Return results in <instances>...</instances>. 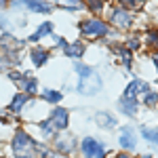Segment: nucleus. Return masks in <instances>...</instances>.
<instances>
[{"instance_id": "nucleus-5", "label": "nucleus", "mask_w": 158, "mask_h": 158, "mask_svg": "<svg viewBox=\"0 0 158 158\" xmlns=\"http://www.w3.org/2000/svg\"><path fill=\"white\" fill-rule=\"evenodd\" d=\"M68 120H70V116H68V110L63 108H55L53 110V114H51V124L53 127H57V129H65L68 127Z\"/></svg>"}, {"instance_id": "nucleus-11", "label": "nucleus", "mask_w": 158, "mask_h": 158, "mask_svg": "<svg viewBox=\"0 0 158 158\" xmlns=\"http://www.w3.org/2000/svg\"><path fill=\"white\" fill-rule=\"evenodd\" d=\"M120 110L124 114H129V116H133L135 112H137V99H131V97H122L120 99Z\"/></svg>"}, {"instance_id": "nucleus-9", "label": "nucleus", "mask_w": 158, "mask_h": 158, "mask_svg": "<svg viewBox=\"0 0 158 158\" xmlns=\"http://www.w3.org/2000/svg\"><path fill=\"white\" fill-rule=\"evenodd\" d=\"M139 93H148V85H146V82H141V80H133L131 85L127 86V91H124L122 97L135 99V95H139Z\"/></svg>"}, {"instance_id": "nucleus-3", "label": "nucleus", "mask_w": 158, "mask_h": 158, "mask_svg": "<svg viewBox=\"0 0 158 158\" xmlns=\"http://www.w3.org/2000/svg\"><path fill=\"white\" fill-rule=\"evenodd\" d=\"M80 32H82L85 36H103V34L108 32V25L101 23L99 19H91V21H82Z\"/></svg>"}, {"instance_id": "nucleus-17", "label": "nucleus", "mask_w": 158, "mask_h": 158, "mask_svg": "<svg viewBox=\"0 0 158 158\" xmlns=\"http://www.w3.org/2000/svg\"><path fill=\"white\" fill-rule=\"evenodd\" d=\"M25 101H27V95H25V93L17 95V97L11 101V112H21V106H23Z\"/></svg>"}, {"instance_id": "nucleus-26", "label": "nucleus", "mask_w": 158, "mask_h": 158, "mask_svg": "<svg viewBox=\"0 0 158 158\" xmlns=\"http://www.w3.org/2000/svg\"><path fill=\"white\" fill-rule=\"evenodd\" d=\"M148 42H150V44H158V34L156 32H150V34H148Z\"/></svg>"}, {"instance_id": "nucleus-7", "label": "nucleus", "mask_w": 158, "mask_h": 158, "mask_svg": "<svg viewBox=\"0 0 158 158\" xmlns=\"http://www.w3.org/2000/svg\"><path fill=\"white\" fill-rule=\"evenodd\" d=\"M131 21H133V19H131V15L124 11V9H116V11L112 13V23L118 25V27H122V30H124V27H129Z\"/></svg>"}, {"instance_id": "nucleus-21", "label": "nucleus", "mask_w": 158, "mask_h": 158, "mask_svg": "<svg viewBox=\"0 0 158 158\" xmlns=\"http://www.w3.org/2000/svg\"><path fill=\"white\" fill-rule=\"evenodd\" d=\"M141 133H143V137H146L150 143H156V146H158V131H152V129L143 127V129H141Z\"/></svg>"}, {"instance_id": "nucleus-20", "label": "nucleus", "mask_w": 158, "mask_h": 158, "mask_svg": "<svg viewBox=\"0 0 158 158\" xmlns=\"http://www.w3.org/2000/svg\"><path fill=\"white\" fill-rule=\"evenodd\" d=\"M57 4H61L63 9H72V11L82 9V2L80 0H57Z\"/></svg>"}, {"instance_id": "nucleus-27", "label": "nucleus", "mask_w": 158, "mask_h": 158, "mask_svg": "<svg viewBox=\"0 0 158 158\" xmlns=\"http://www.w3.org/2000/svg\"><path fill=\"white\" fill-rule=\"evenodd\" d=\"M89 4H91L93 11H99L101 9V0H89Z\"/></svg>"}, {"instance_id": "nucleus-28", "label": "nucleus", "mask_w": 158, "mask_h": 158, "mask_svg": "<svg viewBox=\"0 0 158 158\" xmlns=\"http://www.w3.org/2000/svg\"><path fill=\"white\" fill-rule=\"evenodd\" d=\"M139 47V40L137 38H131V42H129V49H137Z\"/></svg>"}, {"instance_id": "nucleus-32", "label": "nucleus", "mask_w": 158, "mask_h": 158, "mask_svg": "<svg viewBox=\"0 0 158 158\" xmlns=\"http://www.w3.org/2000/svg\"><path fill=\"white\" fill-rule=\"evenodd\" d=\"M141 158H150V156H141Z\"/></svg>"}, {"instance_id": "nucleus-15", "label": "nucleus", "mask_w": 158, "mask_h": 158, "mask_svg": "<svg viewBox=\"0 0 158 158\" xmlns=\"http://www.w3.org/2000/svg\"><path fill=\"white\" fill-rule=\"evenodd\" d=\"M19 85L23 86V91H27V93H36V89H38V82L34 78H21Z\"/></svg>"}, {"instance_id": "nucleus-24", "label": "nucleus", "mask_w": 158, "mask_h": 158, "mask_svg": "<svg viewBox=\"0 0 158 158\" xmlns=\"http://www.w3.org/2000/svg\"><path fill=\"white\" fill-rule=\"evenodd\" d=\"M143 101H146L148 108H152V106H156L158 95H156V93H150V91H148V93H146V99H143Z\"/></svg>"}, {"instance_id": "nucleus-12", "label": "nucleus", "mask_w": 158, "mask_h": 158, "mask_svg": "<svg viewBox=\"0 0 158 158\" xmlns=\"http://www.w3.org/2000/svg\"><path fill=\"white\" fill-rule=\"evenodd\" d=\"M51 32H53V23H42L36 30V34H32V36H30V40H32V42H36V40H40L42 36H47V34H51Z\"/></svg>"}, {"instance_id": "nucleus-2", "label": "nucleus", "mask_w": 158, "mask_h": 158, "mask_svg": "<svg viewBox=\"0 0 158 158\" xmlns=\"http://www.w3.org/2000/svg\"><path fill=\"white\" fill-rule=\"evenodd\" d=\"M13 150H15V152H17L21 158H27V156H30V152L34 150V141L30 139V135H27V133L17 131L15 141H13Z\"/></svg>"}, {"instance_id": "nucleus-31", "label": "nucleus", "mask_w": 158, "mask_h": 158, "mask_svg": "<svg viewBox=\"0 0 158 158\" xmlns=\"http://www.w3.org/2000/svg\"><path fill=\"white\" fill-rule=\"evenodd\" d=\"M4 4H6V0H0V6H4Z\"/></svg>"}, {"instance_id": "nucleus-14", "label": "nucleus", "mask_w": 158, "mask_h": 158, "mask_svg": "<svg viewBox=\"0 0 158 158\" xmlns=\"http://www.w3.org/2000/svg\"><path fill=\"white\" fill-rule=\"evenodd\" d=\"M118 4H120L122 9L137 11V9H141V6H143V0H118Z\"/></svg>"}, {"instance_id": "nucleus-23", "label": "nucleus", "mask_w": 158, "mask_h": 158, "mask_svg": "<svg viewBox=\"0 0 158 158\" xmlns=\"http://www.w3.org/2000/svg\"><path fill=\"white\" fill-rule=\"evenodd\" d=\"M118 55H120V61L124 63V65H131V51L129 49H120Z\"/></svg>"}, {"instance_id": "nucleus-25", "label": "nucleus", "mask_w": 158, "mask_h": 158, "mask_svg": "<svg viewBox=\"0 0 158 158\" xmlns=\"http://www.w3.org/2000/svg\"><path fill=\"white\" fill-rule=\"evenodd\" d=\"M40 129H42V133H44V135H53V133H55V129L51 127V122H42Z\"/></svg>"}, {"instance_id": "nucleus-22", "label": "nucleus", "mask_w": 158, "mask_h": 158, "mask_svg": "<svg viewBox=\"0 0 158 158\" xmlns=\"http://www.w3.org/2000/svg\"><path fill=\"white\" fill-rule=\"evenodd\" d=\"M42 97L47 99V101H53V103H57V101L61 99V95L57 93V91H51V89H49V91H44V93H42Z\"/></svg>"}, {"instance_id": "nucleus-6", "label": "nucleus", "mask_w": 158, "mask_h": 158, "mask_svg": "<svg viewBox=\"0 0 158 158\" xmlns=\"http://www.w3.org/2000/svg\"><path fill=\"white\" fill-rule=\"evenodd\" d=\"M15 4H23L34 13H51V9H53L51 4L42 2V0H15Z\"/></svg>"}, {"instance_id": "nucleus-29", "label": "nucleus", "mask_w": 158, "mask_h": 158, "mask_svg": "<svg viewBox=\"0 0 158 158\" xmlns=\"http://www.w3.org/2000/svg\"><path fill=\"white\" fill-rule=\"evenodd\" d=\"M116 158H131V156H129V154H118Z\"/></svg>"}, {"instance_id": "nucleus-18", "label": "nucleus", "mask_w": 158, "mask_h": 158, "mask_svg": "<svg viewBox=\"0 0 158 158\" xmlns=\"http://www.w3.org/2000/svg\"><path fill=\"white\" fill-rule=\"evenodd\" d=\"M57 148H59L61 152H70V150H74L72 137H59V139H57Z\"/></svg>"}, {"instance_id": "nucleus-1", "label": "nucleus", "mask_w": 158, "mask_h": 158, "mask_svg": "<svg viewBox=\"0 0 158 158\" xmlns=\"http://www.w3.org/2000/svg\"><path fill=\"white\" fill-rule=\"evenodd\" d=\"M76 72H78V91L86 93V95H95L99 89H101V78L99 74H95L93 68L82 65V63H76Z\"/></svg>"}, {"instance_id": "nucleus-16", "label": "nucleus", "mask_w": 158, "mask_h": 158, "mask_svg": "<svg viewBox=\"0 0 158 158\" xmlns=\"http://www.w3.org/2000/svg\"><path fill=\"white\" fill-rule=\"evenodd\" d=\"M0 47H4V49H19L21 42H17L13 36H2L0 38Z\"/></svg>"}, {"instance_id": "nucleus-4", "label": "nucleus", "mask_w": 158, "mask_h": 158, "mask_svg": "<svg viewBox=\"0 0 158 158\" xmlns=\"http://www.w3.org/2000/svg\"><path fill=\"white\" fill-rule=\"evenodd\" d=\"M82 152H85L86 158H103V146L99 143V141H95L93 137H86L85 141H82Z\"/></svg>"}, {"instance_id": "nucleus-10", "label": "nucleus", "mask_w": 158, "mask_h": 158, "mask_svg": "<svg viewBox=\"0 0 158 158\" xmlns=\"http://www.w3.org/2000/svg\"><path fill=\"white\" fill-rule=\"evenodd\" d=\"M63 51H65V55H68V57H72V59H78V57H82V53H85V44H82V42L63 44Z\"/></svg>"}, {"instance_id": "nucleus-30", "label": "nucleus", "mask_w": 158, "mask_h": 158, "mask_svg": "<svg viewBox=\"0 0 158 158\" xmlns=\"http://www.w3.org/2000/svg\"><path fill=\"white\" fill-rule=\"evenodd\" d=\"M152 59H154V63H156V68H158V55H154Z\"/></svg>"}, {"instance_id": "nucleus-13", "label": "nucleus", "mask_w": 158, "mask_h": 158, "mask_svg": "<svg viewBox=\"0 0 158 158\" xmlns=\"http://www.w3.org/2000/svg\"><path fill=\"white\" fill-rule=\"evenodd\" d=\"M47 57H49V53L44 49H34L32 51V61H34V65H42V63L47 61Z\"/></svg>"}, {"instance_id": "nucleus-8", "label": "nucleus", "mask_w": 158, "mask_h": 158, "mask_svg": "<svg viewBox=\"0 0 158 158\" xmlns=\"http://www.w3.org/2000/svg\"><path fill=\"white\" fill-rule=\"evenodd\" d=\"M135 143H137V135L131 127H127V129H122L120 131V146L127 148V150H133Z\"/></svg>"}, {"instance_id": "nucleus-19", "label": "nucleus", "mask_w": 158, "mask_h": 158, "mask_svg": "<svg viewBox=\"0 0 158 158\" xmlns=\"http://www.w3.org/2000/svg\"><path fill=\"white\" fill-rule=\"evenodd\" d=\"M97 122H101L106 129H112L114 124H116V120L110 116V114H106V112H101V114H97Z\"/></svg>"}]
</instances>
